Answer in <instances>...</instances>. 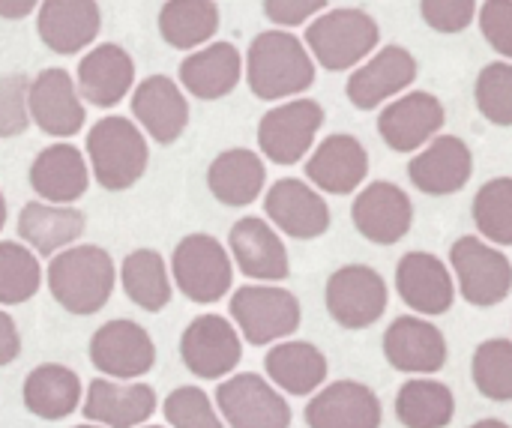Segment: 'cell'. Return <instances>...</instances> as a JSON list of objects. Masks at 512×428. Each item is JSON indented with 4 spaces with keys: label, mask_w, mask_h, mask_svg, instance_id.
I'll list each match as a JSON object with an SVG mask.
<instances>
[{
    "label": "cell",
    "mask_w": 512,
    "mask_h": 428,
    "mask_svg": "<svg viewBox=\"0 0 512 428\" xmlns=\"http://www.w3.org/2000/svg\"><path fill=\"white\" fill-rule=\"evenodd\" d=\"M246 81L249 90L264 102L288 99L315 84V63L294 33L264 30L249 45Z\"/></svg>",
    "instance_id": "6da1fadb"
},
{
    "label": "cell",
    "mask_w": 512,
    "mask_h": 428,
    "mask_svg": "<svg viewBox=\"0 0 512 428\" xmlns=\"http://www.w3.org/2000/svg\"><path fill=\"white\" fill-rule=\"evenodd\" d=\"M117 270L102 246H69L48 264V291L72 315H96L114 294Z\"/></svg>",
    "instance_id": "7a4b0ae2"
},
{
    "label": "cell",
    "mask_w": 512,
    "mask_h": 428,
    "mask_svg": "<svg viewBox=\"0 0 512 428\" xmlns=\"http://www.w3.org/2000/svg\"><path fill=\"white\" fill-rule=\"evenodd\" d=\"M87 156L93 177L108 192L132 189L150 162V147L141 129L129 117H102L87 132Z\"/></svg>",
    "instance_id": "3957f363"
},
{
    "label": "cell",
    "mask_w": 512,
    "mask_h": 428,
    "mask_svg": "<svg viewBox=\"0 0 512 428\" xmlns=\"http://www.w3.org/2000/svg\"><path fill=\"white\" fill-rule=\"evenodd\" d=\"M378 42H381L378 21L354 6L324 12L306 27V45L312 57L321 63V69L327 72L354 69L375 51Z\"/></svg>",
    "instance_id": "277c9868"
},
{
    "label": "cell",
    "mask_w": 512,
    "mask_h": 428,
    "mask_svg": "<svg viewBox=\"0 0 512 428\" xmlns=\"http://www.w3.org/2000/svg\"><path fill=\"white\" fill-rule=\"evenodd\" d=\"M228 309L243 339L255 348L294 336L303 321L300 300L279 285H243L234 291Z\"/></svg>",
    "instance_id": "5b68a950"
},
{
    "label": "cell",
    "mask_w": 512,
    "mask_h": 428,
    "mask_svg": "<svg viewBox=\"0 0 512 428\" xmlns=\"http://www.w3.org/2000/svg\"><path fill=\"white\" fill-rule=\"evenodd\" d=\"M171 276L180 294L192 303H219L234 285V264L225 246L210 234H189L174 246Z\"/></svg>",
    "instance_id": "8992f818"
},
{
    "label": "cell",
    "mask_w": 512,
    "mask_h": 428,
    "mask_svg": "<svg viewBox=\"0 0 512 428\" xmlns=\"http://www.w3.org/2000/svg\"><path fill=\"white\" fill-rule=\"evenodd\" d=\"M459 294L477 309H492L512 294L510 258L480 237H459L450 249Z\"/></svg>",
    "instance_id": "52a82bcc"
},
{
    "label": "cell",
    "mask_w": 512,
    "mask_h": 428,
    "mask_svg": "<svg viewBox=\"0 0 512 428\" xmlns=\"http://www.w3.org/2000/svg\"><path fill=\"white\" fill-rule=\"evenodd\" d=\"M390 291L384 276L369 264L339 267L324 288V306L342 330H366L387 312Z\"/></svg>",
    "instance_id": "ba28073f"
},
{
    "label": "cell",
    "mask_w": 512,
    "mask_h": 428,
    "mask_svg": "<svg viewBox=\"0 0 512 428\" xmlns=\"http://www.w3.org/2000/svg\"><path fill=\"white\" fill-rule=\"evenodd\" d=\"M324 126V108L315 99H291L270 108L258 123V147L273 165H297Z\"/></svg>",
    "instance_id": "9c48e42d"
},
{
    "label": "cell",
    "mask_w": 512,
    "mask_h": 428,
    "mask_svg": "<svg viewBox=\"0 0 512 428\" xmlns=\"http://www.w3.org/2000/svg\"><path fill=\"white\" fill-rule=\"evenodd\" d=\"M216 408L228 428H291V405L255 372L222 381L216 387Z\"/></svg>",
    "instance_id": "30bf717a"
},
{
    "label": "cell",
    "mask_w": 512,
    "mask_h": 428,
    "mask_svg": "<svg viewBox=\"0 0 512 428\" xmlns=\"http://www.w3.org/2000/svg\"><path fill=\"white\" fill-rule=\"evenodd\" d=\"M180 360L201 381H219L243 360L237 327L222 315H198L180 336Z\"/></svg>",
    "instance_id": "8fae6325"
},
{
    "label": "cell",
    "mask_w": 512,
    "mask_h": 428,
    "mask_svg": "<svg viewBox=\"0 0 512 428\" xmlns=\"http://www.w3.org/2000/svg\"><path fill=\"white\" fill-rule=\"evenodd\" d=\"M90 363L108 378L132 381L153 369L156 345L141 324H135L129 318H114L93 333Z\"/></svg>",
    "instance_id": "7c38bea8"
},
{
    "label": "cell",
    "mask_w": 512,
    "mask_h": 428,
    "mask_svg": "<svg viewBox=\"0 0 512 428\" xmlns=\"http://www.w3.org/2000/svg\"><path fill=\"white\" fill-rule=\"evenodd\" d=\"M447 123V111L435 93L414 90L393 99L378 117V135L396 153H417L423 144L438 138Z\"/></svg>",
    "instance_id": "4fadbf2b"
},
{
    "label": "cell",
    "mask_w": 512,
    "mask_h": 428,
    "mask_svg": "<svg viewBox=\"0 0 512 428\" xmlns=\"http://www.w3.org/2000/svg\"><path fill=\"white\" fill-rule=\"evenodd\" d=\"M354 228L378 246H393L408 237L414 225V204L405 189L387 180H375L351 204Z\"/></svg>",
    "instance_id": "5bb4252c"
},
{
    "label": "cell",
    "mask_w": 512,
    "mask_h": 428,
    "mask_svg": "<svg viewBox=\"0 0 512 428\" xmlns=\"http://www.w3.org/2000/svg\"><path fill=\"white\" fill-rule=\"evenodd\" d=\"M27 111L30 120L54 138H72L84 126V102L81 93L75 90V81L69 78L66 69L51 66L42 69L27 90Z\"/></svg>",
    "instance_id": "9a60e30c"
},
{
    "label": "cell",
    "mask_w": 512,
    "mask_h": 428,
    "mask_svg": "<svg viewBox=\"0 0 512 428\" xmlns=\"http://www.w3.org/2000/svg\"><path fill=\"white\" fill-rule=\"evenodd\" d=\"M264 213L273 228L294 240H315L330 228V207L324 195L294 177H282L267 189Z\"/></svg>",
    "instance_id": "2e32d148"
},
{
    "label": "cell",
    "mask_w": 512,
    "mask_h": 428,
    "mask_svg": "<svg viewBox=\"0 0 512 428\" xmlns=\"http://www.w3.org/2000/svg\"><path fill=\"white\" fill-rule=\"evenodd\" d=\"M303 417L309 428H381L384 408L369 384L333 381L309 399Z\"/></svg>",
    "instance_id": "e0dca14e"
},
{
    "label": "cell",
    "mask_w": 512,
    "mask_h": 428,
    "mask_svg": "<svg viewBox=\"0 0 512 428\" xmlns=\"http://www.w3.org/2000/svg\"><path fill=\"white\" fill-rule=\"evenodd\" d=\"M384 357L396 372L435 375L447 366L450 348L435 324L420 315H402L384 333Z\"/></svg>",
    "instance_id": "ac0fdd59"
},
{
    "label": "cell",
    "mask_w": 512,
    "mask_h": 428,
    "mask_svg": "<svg viewBox=\"0 0 512 428\" xmlns=\"http://www.w3.org/2000/svg\"><path fill=\"white\" fill-rule=\"evenodd\" d=\"M228 249H231V261H237V270L246 279L282 282L291 276L288 249L267 219L243 216L240 222H234L228 234Z\"/></svg>",
    "instance_id": "d6986e66"
},
{
    "label": "cell",
    "mask_w": 512,
    "mask_h": 428,
    "mask_svg": "<svg viewBox=\"0 0 512 428\" xmlns=\"http://www.w3.org/2000/svg\"><path fill=\"white\" fill-rule=\"evenodd\" d=\"M417 72H420L417 57L408 48L387 45L369 63H363L360 69L351 72L345 93H348V99H351L354 108L372 111L381 102L393 99L396 93L408 90L417 81Z\"/></svg>",
    "instance_id": "ffe728a7"
},
{
    "label": "cell",
    "mask_w": 512,
    "mask_h": 428,
    "mask_svg": "<svg viewBox=\"0 0 512 428\" xmlns=\"http://www.w3.org/2000/svg\"><path fill=\"white\" fill-rule=\"evenodd\" d=\"M396 291L417 315H447L456 303V282L447 264L432 252H408L396 267Z\"/></svg>",
    "instance_id": "44dd1931"
},
{
    "label": "cell",
    "mask_w": 512,
    "mask_h": 428,
    "mask_svg": "<svg viewBox=\"0 0 512 428\" xmlns=\"http://www.w3.org/2000/svg\"><path fill=\"white\" fill-rule=\"evenodd\" d=\"M474 174V153L456 135H438L408 162V177L423 195H456Z\"/></svg>",
    "instance_id": "7402d4cb"
},
{
    "label": "cell",
    "mask_w": 512,
    "mask_h": 428,
    "mask_svg": "<svg viewBox=\"0 0 512 428\" xmlns=\"http://www.w3.org/2000/svg\"><path fill=\"white\" fill-rule=\"evenodd\" d=\"M132 117L156 144L168 147L189 126V102L168 75H150L132 93Z\"/></svg>",
    "instance_id": "603a6c76"
},
{
    "label": "cell",
    "mask_w": 512,
    "mask_h": 428,
    "mask_svg": "<svg viewBox=\"0 0 512 428\" xmlns=\"http://www.w3.org/2000/svg\"><path fill=\"white\" fill-rule=\"evenodd\" d=\"M102 30V9L96 0H42L36 33L54 54H78L93 45Z\"/></svg>",
    "instance_id": "cb8c5ba5"
},
{
    "label": "cell",
    "mask_w": 512,
    "mask_h": 428,
    "mask_svg": "<svg viewBox=\"0 0 512 428\" xmlns=\"http://www.w3.org/2000/svg\"><path fill=\"white\" fill-rule=\"evenodd\" d=\"M90 186V171L84 162V153L75 144H51L36 153L30 165V189L45 204L69 207L72 201L84 198Z\"/></svg>",
    "instance_id": "d4e9b609"
},
{
    "label": "cell",
    "mask_w": 512,
    "mask_h": 428,
    "mask_svg": "<svg viewBox=\"0 0 512 428\" xmlns=\"http://www.w3.org/2000/svg\"><path fill=\"white\" fill-rule=\"evenodd\" d=\"M369 174V153L354 135H330L324 138L306 162V177L315 189L330 195H351L363 186Z\"/></svg>",
    "instance_id": "484cf974"
},
{
    "label": "cell",
    "mask_w": 512,
    "mask_h": 428,
    "mask_svg": "<svg viewBox=\"0 0 512 428\" xmlns=\"http://www.w3.org/2000/svg\"><path fill=\"white\" fill-rule=\"evenodd\" d=\"M156 390L150 384H117L96 378L87 387L84 417L105 428H135L156 414Z\"/></svg>",
    "instance_id": "4316f807"
},
{
    "label": "cell",
    "mask_w": 512,
    "mask_h": 428,
    "mask_svg": "<svg viewBox=\"0 0 512 428\" xmlns=\"http://www.w3.org/2000/svg\"><path fill=\"white\" fill-rule=\"evenodd\" d=\"M135 84V60L126 48L105 42L78 63V93L96 108H114Z\"/></svg>",
    "instance_id": "83f0119b"
},
{
    "label": "cell",
    "mask_w": 512,
    "mask_h": 428,
    "mask_svg": "<svg viewBox=\"0 0 512 428\" xmlns=\"http://www.w3.org/2000/svg\"><path fill=\"white\" fill-rule=\"evenodd\" d=\"M240 78L243 57L231 42H213L180 63V84L204 102L228 96L240 84Z\"/></svg>",
    "instance_id": "f1b7e54d"
},
{
    "label": "cell",
    "mask_w": 512,
    "mask_h": 428,
    "mask_svg": "<svg viewBox=\"0 0 512 428\" xmlns=\"http://www.w3.org/2000/svg\"><path fill=\"white\" fill-rule=\"evenodd\" d=\"M84 213L75 207L45 204V201H27L18 213V237L27 243L36 255H57L60 249H69L84 234Z\"/></svg>",
    "instance_id": "f546056e"
},
{
    "label": "cell",
    "mask_w": 512,
    "mask_h": 428,
    "mask_svg": "<svg viewBox=\"0 0 512 428\" xmlns=\"http://www.w3.org/2000/svg\"><path fill=\"white\" fill-rule=\"evenodd\" d=\"M264 372L288 396H315L327 381V357L312 342H279L264 357Z\"/></svg>",
    "instance_id": "4dcf8cb0"
},
{
    "label": "cell",
    "mask_w": 512,
    "mask_h": 428,
    "mask_svg": "<svg viewBox=\"0 0 512 428\" xmlns=\"http://www.w3.org/2000/svg\"><path fill=\"white\" fill-rule=\"evenodd\" d=\"M267 183V168L255 150L234 147L219 153L207 168V186L225 207H249Z\"/></svg>",
    "instance_id": "1f68e13d"
},
{
    "label": "cell",
    "mask_w": 512,
    "mask_h": 428,
    "mask_svg": "<svg viewBox=\"0 0 512 428\" xmlns=\"http://www.w3.org/2000/svg\"><path fill=\"white\" fill-rule=\"evenodd\" d=\"M21 399L24 408L42 420H66L81 405V378L60 363L36 366L24 378Z\"/></svg>",
    "instance_id": "d6a6232c"
},
{
    "label": "cell",
    "mask_w": 512,
    "mask_h": 428,
    "mask_svg": "<svg viewBox=\"0 0 512 428\" xmlns=\"http://www.w3.org/2000/svg\"><path fill=\"white\" fill-rule=\"evenodd\" d=\"M456 417V396L432 378L405 381L396 393V420L405 428H447Z\"/></svg>",
    "instance_id": "836d02e7"
},
{
    "label": "cell",
    "mask_w": 512,
    "mask_h": 428,
    "mask_svg": "<svg viewBox=\"0 0 512 428\" xmlns=\"http://www.w3.org/2000/svg\"><path fill=\"white\" fill-rule=\"evenodd\" d=\"M120 285H123L126 297L144 312H162L174 294L165 258L156 249L129 252L120 267Z\"/></svg>",
    "instance_id": "e575fe53"
},
{
    "label": "cell",
    "mask_w": 512,
    "mask_h": 428,
    "mask_svg": "<svg viewBox=\"0 0 512 428\" xmlns=\"http://www.w3.org/2000/svg\"><path fill=\"white\" fill-rule=\"evenodd\" d=\"M219 30L216 0H168L159 9V33L171 48L189 51L213 39Z\"/></svg>",
    "instance_id": "d590c367"
},
{
    "label": "cell",
    "mask_w": 512,
    "mask_h": 428,
    "mask_svg": "<svg viewBox=\"0 0 512 428\" xmlns=\"http://www.w3.org/2000/svg\"><path fill=\"white\" fill-rule=\"evenodd\" d=\"M477 231L495 243L512 246V177H495L480 186L471 204Z\"/></svg>",
    "instance_id": "8d00e7d4"
},
{
    "label": "cell",
    "mask_w": 512,
    "mask_h": 428,
    "mask_svg": "<svg viewBox=\"0 0 512 428\" xmlns=\"http://www.w3.org/2000/svg\"><path fill=\"white\" fill-rule=\"evenodd\" d=\"M42 285V267L36 255L15 240L0 243V306H18L36 297Z\"/></svg>",
    "instance_id": "74e56055"
},
{
    "label": "cell",
    "mask_w": 512,
    "mask_h": 428,
    "mask_svg": "<svg viewBox=\"0 0 512 428\" xmlns=\"http://www.w3.org/2000/svg\"><path fill=\"white\" fill-rule=\"evenodd\" d=\"M474 387L489 402H512V339H489L474 351Z\"/></svg>",
    "instance_id": "f35d334b"
},
{
    "label": "cell",
    "mask_w": 512,
    "mask_h": 428,
    "mask_svg": "<svg viewBox=\"0 0 512 428\" xmlns=\"http://www.w3.org/2000/svg\"><path fill=\"white\" fill-rule=\"evenodd\" d=\"M474 99L480 114L495 126H512V63H489L477 75Z\"/></svg>",
    "instance_id": "ab89813d"
},
{
    "label": "cell",
    "mask_w": 512,
    "mask_h": 428,
    "mask_svg": "<svg viewBox=\"0 0 512 428\" xmlns=\"http://www.w3.org/2000/svg\"><path fill=\"white\" fill-rule=\"evenodd\" d=\"M162 411L171 428H225L210 396L201 387H177L165 399Z\"/></svg>",
    "instance_id": "60d3db41"
},
{
    "label": "cell",
    "mask_w": 512,
    "mask_h": 428,
    "mask_svg": "<svg viewBox=\"0 0 512 428\" xmlns=\"http://www.w3.org/2000/svg\"><path fill=\"white\" fill-rule=\"evenodd\" d=\"M27 90H30L27 75L21 72L0 75V138L21 135L30 126Z\"/></svg>",
    "instance_id": "b9f144b4"
},
{
    "label": "cell",
    "mask_w": 512,
    "mask_h": 428,
    "mask_svg": "<svg viewBox=\"0 0 512 428\" xmlns=\"http://www.w3.org/2000/svg\"><path fill=\"white\" fill-rule=\"evenodd\" d=\"M420 15L438 33H462L477 15V0H420Z\"/></svg>",
    "instance_id": "7bdbcfd3"
},
{
    "label": "cell",
    "mask_w": 512,
    "mask_h": 428,
    "mask_svg": "<svg viewBox=\"0 0 512 428\" xmlns=\"http://www.w3.org/2000/svg\"><path fill=\"white\" fill-rule=\"evenodd\" d=\"M480 30L498 54L512 60V0H486L480 9Z\"/></svg>",
    "instance_id": "ee69618b"
},
{
    "label": "cell",
    "mask_w": 512,
    "mask_h": 428,
    "mask_svg": "<svg viewBox=\"0 0 512 428\" xmlns=\"http://www.w3.org/2000/svg\"><path fill=\"white\" fill-rule=\"evenodd\" d=\"M327 0H264V15L279 27H297L315 18Z\"/></svg>",
    "instance_id": "f6af8a7d"
},
{
    "label": "cell",
    "mask_w": 512,
    "mask_h": 428,
    "mask_svg": "<svg viewBox=\"0 0 512 428\" xmlns=\"http://www.w3.org/2000/svg\"><path fill=\"white\" fill-rule=\"evenodd\" d=\"M21 354V333L15 321L0 309V366H9Z\"/></svg>",
    "instance_id": "bcb514c9"
},
{
    "label": "cell",
    "mask_w": 512,
    "mask_h": 428,
    "mask_svg": "<svg viewBox=\"0 0 512 428\" xmlns=\"http://www.w3.org/2000/svg\"><path fill=\"white\" fill-rule=\"evenodd\" d=\"M36 3L39 0H0V18H9V21L24 18L36 9Z\"/></svg>",
    "instance_id": "7dc6e473"
},
{
    "label": "cell",
    "mask_w": 512,
    "mask_h": 428,
    "mask_svg": "<svg viewBox=\"0 0 512 428\" xmlns=\"http://www.w3.org/2000/svg\"><path fill=\"white\" fill-rule=\"evenodd\" d=\"M471 428H510L504 420H480V423H474Z\"/></svg>",
    "instance_id": "c3c4849f"
},
{
    "label": "cell",
    "mask_w": 512,
    "mask_h": 428,
    "mask_svg": "<svg viewBox=\"0 0 512 428\" xmlns=\"http://www.w3.org/2000/svg\"><path fill=\"white\" fill-rule=\"evenodd\" d=\"M3 225H6V198L0 192V231H3Z\"/></svg>",
    "instance_id": "681fc988"
},
{
    "label": "cell",
    "mask_w": 512,
    "mask_h": 428,
    "mask_svg": "<svg viewBox=\"0 0 512 428\" xmlns=\"http://www.w3.org/2000/svg\"><path fill=\"white\" fill-rule=\"evenodd\" d=\"M75 428H96V423H93V426H75Z\"/></svg>",
    "instance_id": "f907efd6"
},
{
    "label": "cell",
    "mask_w": 512,
    "mask_h": 428,
    "mask_svg": "<svg viewBox=\"0 0 512 428\" xmlns=\"http://www.w3.org/2000/svg\"><path fill=\"white\" fill-rule=\"evenodd\" d=\"M147 428H165V426H147Z\"/></svg>",
    "instance_id": "816d5d0a"
}]
</instances>
